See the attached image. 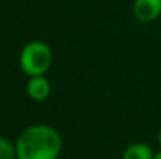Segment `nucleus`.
<instances>
[{
    "label": "nucleus",
    "instance_id": "obj_1",
    "mask_svg": "<svg viewBox=\"0 0 161 159\" xmlns=\"http://www.w3.org/2000/svg\"><path fill=\"white\" fill-rule=\"evenodd\" d=\"M61 148L58 131L41 124L25 128L16 142L17 159H57Z\"/></svg>",
    "mask_w": 161,
    "mask_h": 159
},
{
    "label": "nucleus",
    "instance_id": "obj_2",
    "mask_svg": "<svg viewBox=\"0 0 161 159\" xmlns=\"http://www.w3.org/2000/svg\"><path fill=\"white\" fill-rule=\"evenodd\" d=\"M53 64L50 47L41 41H31L20 54V66L28 76H41Z\"/></svg>",
    "mask_w": 161,
    "mask_h": 159
},
{
    "label": "nucleus",
    "instance_id": "obj_3",
    "mask_svg": "<svg viewBox=\"0 0 161 159\" xmlns=\"http://www.w3.org/2000/svg\"><path fill=\"white\" fill-rule=\"evenodd\" d=\"M133 13L140 21H153L161 16V0H134Z\"/></svg>",
    "mask_w": 161,
    "mask_h": 159
},
{
    "label": "nucleus",
    "instance_id": "obj_4",
    "mask_svg": "<svg viewBox=\"0 0 161 159\" xmlns=\"http://www.w3.org/2000/svg\"><path fill=\"white\" fill-rule=\"evenodd\" d=\"M51 92V87L48 80L44 76H31V79L27 83V93L34 100H44L48 97Z\"/></svg>",
    "mask_w": 161,
    "mask_h": 159
},
{
    "label": "nucleus",
    "instance_id": "obj_5",
    "mask_svg": "<svg viewBox=\"0 0 161 159\" xmlns=\"http://www.w3.org/2000/svg\"><path fill=\"white\" fill-rule=\"evenodd\" d=\"M154 152L150 145L143 142L131 144L126 148L123 159H154Z\"/></svg>",
    "mask_w": 161,
    "mask_h": 159
},
{
    "label": "nucleus",
    "instance_id": "obj_6",
    "mask_svg": "<svg viewBox=\"0 0 161 159\" xmlns=\"http://www.w3.org/2000/svg\"><path fill=\"white\" fill-rule=\"evenodd\" d=\"M0 159H17L16 145L4 137H0Z\"/></svg>",
    "mask_w": 161,
    "mask_h": 159
},
{
    "label": "nucleus",
    "instance_id": "obj_7",
    "mask_svg": "<svg viewBox=\"0 0 161 159\" xmlns=\"http://www.w3.org/2000/svg\"><path fill=\"white\" fill-rule=\"evenodd\" d=\"M154 159H161V151H160V152H157V154L154 155Z\"/></svg>",
    "mask_w": 161,
    "mask_h": 159
},
{
    "label": "nucleus",
    "instance_id": "obj_8",
    "mask_svg": "<svg viewBox=\"0 0 161 159\" xmlns=\"http://www.w3.org/2000/svg\"><path fill=\"white\" fill-rule=\"evenodd\" d=\"M158 144H160V146H161V130H160V132H158Z\"/></svg>",
    "mask_w": 161,
    "mask_h": 159
}]
</instances>
